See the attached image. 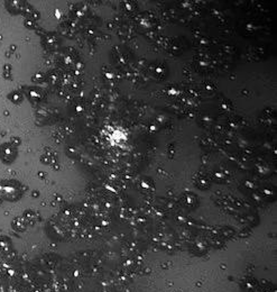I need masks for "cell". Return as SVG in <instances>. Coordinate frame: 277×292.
I'll return each instance as SVG.
<instances>
[{"label":"cell","instance_id":"cell-1","mask_svg":"<svg viewBox=\"0 0 277 292\" xmlns=\"http://www.w3.org/2000/svg\"><path fill=\"white\" fill-rule=\"evenodd\" d=\"M1 158L5 160V161H7V159H11L13 158V153H11V149L10 147L8 146H3L1 147Z\"/></svg>","mask_w":277,"mask_h":292}]
</instances>
